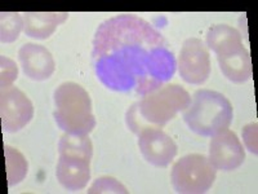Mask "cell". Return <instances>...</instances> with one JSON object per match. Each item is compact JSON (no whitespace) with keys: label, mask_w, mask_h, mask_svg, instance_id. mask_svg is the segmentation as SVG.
<instances>
[{"label":"cell","mask_w":258,"mask_h":194,"mask_svg":"<svg viewBox=\"0 0 258 194\" xmlns=\"http://www.w3.org/2000/svg\"><path fill=\"white\" fill-rule=\"evenodd\" d=\"M4 156H6V166H7V179H8V185H17L18 182L26 177L27 175V162L25 157L18 152L17 149L6 145L4 147Z\"/></svg>","instance_id":"cell-16"},{"label":"cell","mask_w":258,"mask_h":194,"mask_svg":"<svg viewBox=\"0 0 258 194\" xmlns=\"http://www.w3.org/2000/svg\"><path fill=\"white\" fill-rule=\"evenodd\" d=\"M56 176L59 184L69 190L84 189L91 180V161L59 157Z\"/></svg>","instance_id":"cell-12"},{"label":"cell","mask_w":258,"mask_h":194,"mask_svg":"<svg viewBox=\"0 0 258 194\" xmlns=\"http://www.w3.org/2000/svg\"><path fill=\"white\" fill-rule=\"evenodd\" d=\"M59 157L91 161L93 156V145L88 136H74L64 133L58 142Z\"/></svg>","instance_id":"cell-14"},{"label":"cell","mask_w":258,"mask_h":194,"mask_svg":"<svg viewBox=\"0 0 258 194\" xmlns=\"http://www.w3.org/2000/svg\"><path fill=\"white\" fill-rule=\"evenodd\" d=\"M245 159L243 144L229 128L214 135L209 144V161L217 170L234 171Z\"/></svg>","instance_id":"cell-9"},{"label":"cell","mask_w":258,"mask_h":194,"mask_svg":"<svg viewBox=\"0 0 258 194\" xmlns=\"http://www.w3.org/2000/svg\"><path fill=\"white\" fill-rule=\"evenodd\" d=\"M21 65L24 73L32 80H45L52 77L56 69L52 53L43 45L27 43L21 47L20 52Z\"/></svg>","instance_id":"cell-10"},{"label":"cell","mask_w":258,"mask_h":194,"mask_svg":"<svg viewBox=\"0 0 258 194\" xmlns=\"http://www.w3.org/2000/svg\"><path fill=\"white\" fill-rule=\"evenodd\" d=\"M243 140L250 153L257 154V123L246 124L244 127Z\"/></svg>","instance_id":"cell-20"},{"label":"cell","mask_w":258,"mask_h":194,"mask_svg":"<svg viewBox=\"0 0 258 194\" xmlns=\"http://www.w3.org/2000/svg\"><path fill=\"white\" fill-rule=\"evenodd\" d=\"M69 18L66 12H27L24 13L25 34L34 39H47L57 26Z\"/></svg>","instance_id":"cell-13"},{"label":"cell","mask_w":258,"mask_h":194,"mask_svg":"<svg viewBox=\"0 0 258 194\" xmlns=\"http://www.w3.org/2000/svg\"><path fill=\"white\" fill-rule=\"evenodd\" d=\"M217 55L221 71L226 78L234 83H245L252 77V61L249 52L243 45L235 44L226 48Z\"/></svg>","instance_id":"cell-11"},{"label":"cell","mask_w":258,"mask_h":194,"mask_svg":"<svg viewBox=\"0 0 258 194\" xmlns=\"http://www.w3.org/2000/svg\"><path fill=\"white\" fill-rule=\"evenodd\" d=\"M243 36L240 32L232 26L226 24L214 25L208 30L207 34V45L214 53H218L226 48L243 43Z\"/></svg>","instance_id":"cell-15"},{"label":"cell","mask_w":258,"mask_h":194,"mask_svg":"<svg viewBox=\"0 0 258 194\" xmlns=\"http://www.w3.org/2000/svg\"><path fill=\"white\" fill-rule=\"evenodd\" d=\"M191 97L178 84H165L156 91L145 94L126 112V124L133 132H141L146 127H163L172 121L176 114L186 110Z\"/></svg>","instance_id":"cell-2"},{"label":"cell","mask_w":258,"mask_h":194,"mask_svg":"<svg viewBox=\"0 0 258 194\" xmlns=\"http://www.w3.org/2000/svg\"><path fill=\"white\" fill-rule=\"evenodd\" d=\"M0 117L6 132H17L34 117V106L29 97L13 85L2 89L0 93Z\"/></svg>","instance_id":"cell-7"},{"label":"cell","mask_w":258,"mask_h":194,"mask_svg":"<svg viewBox=\"0 0 258 194\" xmlns=\"http://www.w3.org/2000/svg\"><path fill=\"white\" fill-rule=\"evenodd\" d=\"M56 110L53 118L64 133L74 136H88L96 127V118L92 114V101L88 92L74 82H64L57 87L53 94Z\"/></svg>","instance_id":"cell-3"},{"label":"cell","mask_w":258,"mask_h":194,"mask_svg":"<svg viewBox=\"0 0 258 194\" xmlns=\"http://www.w3.org/2000/svg\"><path fill=\"white\" fill-rule=\"evenodd\" d=\"M138 147L150 165L167 167L177 154V145L159 127H146L138 133Z\"/></svg>","instance_id":"cell-8"},{"label":"cell","mask_w":258,"mask_h":194,"mask_svg":"<svg viewBox=\"0 0 258 194\" xmlns=\"http://www.w3.org/2000/svg\"><path fill=\"white\" fill-rule=\"evenodd\" d=\"M88 193H128V190L114 177L103 176L93 182Z\"/></svg>","instance_id":"cell-19"},{"label":"cell","mask_w":258,"mask_h":194,"mask_svg":"<svg viewBox=\"0 0 258 194\" xmlns=\"http://www.w3.org/2000/svg\"><path fill=\"white\" fill-rule=\"evenodd\" d=\"M97 78L111 91L149 94L176 73L165 38L147 21L120 15L98 26L92 51Z\"/></svg>","instance_id":"cell-1"},{"label":"cell","mask_w":258,"mask_h":194,"mask_svg":"<svg viewBox=\"0 0 258 194\" xmlns=\"http://www.w3.org/2000/svg\"><path fill=\"white\" fill-rule=\"evenodd\" d=\"M18 77V68L13 60L6 56L0 57V87L8 88Z\"/></svg>","instance_id":"cell-18"},{"label":"cell","mask_w":258,"mask_h":194,"mask_svg":"<svg viewBox=\"0 0 258 194\" xmlns=\"http://www.w3.org/2000/svg\"><path fill=\"white\" fill-rule=\"evenodd\" d=\"M232 117L234 109L229 99L212 89H198L183 113V119L192 132L211 137L229 128Z\"/></svg>","instance_id":"cell-4"},{"label":"cell","mask_w":258,"mask_h":194,"mask_svg":"<svg viewBox=\"0 0 258 194\" xmlns=\"http://www.w3.org/2000/svg\"><path fill=\"white\" fill-rule=\"evenodd\" d=\"M24 29V17L20 13L3 12L0 15V40L2 43H13Z\"/></svg>","instance_id":"cell-17"},{"label":"cell","mask_w":258,"mask_h":194,"mask_svg":"<svg viewBox=\"0 0 258 194\" xmlns=\"http://www.w3.org/2000/svg\"><path fill=\"white\" fill-rule=\"evenodd\" d=\"M217 176V168L209 158L202 154H188L174 163L170 180L177 193H206L213 185Z\"/></svg>","instance_id":"cell-5"},{"label":"cell","mask_w":258,"mask_h":194,"mask_svg":"<svg viewBox=\"0 0 258 194\" xmlns=\"http://www.w3.org/2000/svg\"><path fill=\"white\" fill-rule=\"evenodd\" d=\"M179 75L188 84L200 85L211 74V57L207 45L199 38H188L178 57Z\"/></svg>","instance_id":"cell-6"}]
</instances>
